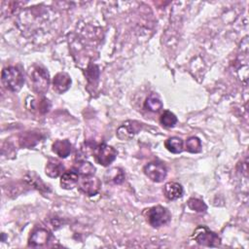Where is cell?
<instances>
[{
    "instance_id": "cell-12",
    "label": "cell",
    "mask_w": 249,
    "mask_h": 249,
    "mask_svg": "<svg viewBox=\"0 0 249 249\" xmlns=\"http://www.w3.org/2000/svg\"><path fill=\"white\" fill-rule=\"evenodd\" d=\"M163 195L169 200H175L183 196V187L176 182H168L163 187Z\"/></svg>"
},
{
    "instance_id": "cell-19",
    "label": "cell",
    "mask_w": 249,
    "mask_h": 249,
    "mask_svg": "<svg viewBox=\"0 0 249 249\" xmlns=\"http://www.w3.org/2000/svg\"><path fill=\"white\" fill-rule=\"evenodd\" d=\"M40 140V135L34 133V132H26L24 134H22L21 138L19 139L20 141V145L23 147H33L34 145H36Z\"/></svg>"
},
{
    "instance_id": "cell-11",
    "label": "cell",
    "mask_w": 249,
    "mask_h": 249,
    "mask_svg": "<svg viewBox=\"0 0 249 249\" xmlns=\"http://www.w3.org/2000/svg\"><path fill=\"white\" fill-rule=\"evenodd\" d=\"M80 175L75 169L64 171L60 175V186L65 190H71L78 185Z\"/></svg>"
},
{
    "instance_id": "cell-23",
    "label": "cell",
    "mask_w": 249,
    "mask_h": 249,
    "mask_svg": "<svg viewBox=\"0 0 249 249\" xmlns=\"http://www.w3.org/2000/svg\"><path fill=\"white\" fill-rule=\"evenodd\" d=\"M187 204H188L190 209H192V210H194L196 212H204L207 209V206L204 203V201L199 199V198L192 197V198H190L188 200Z\"/></svg>"
},
{
    "instance_id": "cell-7",
    "label": "cell",
    "mask_w": 249,
    "mask_h": 249,
    "mask_svg": "<svg viewBox=\"0 0 249 249\" xmlns=\"http://www.w3.org/2000/svg\"><path fill=\"white\" fill-rule=\"evenodd\" d=\"M143 171L150 180L156 183L162 182L167 174L165 166L162 163L157 162V161H152L147 163L144 166Z\"/></svg>"
},
{
    "instance_id": "cell-3",
    "label": "cell",
    "mask_w": 249,
    "mask_h": 249,
    "mask_svg": "<svg viewBox=\"0 0 249 249\" xmlns=\"http://www.w3.org/2000/svg\"><path fill=\"white\" fill-rule=\"evenodd\" d=\"M145 217L147 222L154 228L164 226L171 220L170 212L167 208L161 205H157L146 209Z\"/></svg>"
},
{
    "instance_id": "cell-4",
    "label": "cell",
    "mask_w": 249,
    "mask_h": 249,
    "mask_svg": "<svg viewBox=\"0 0 249 249\" xmlns=\"http://www.w3.org/2000/svg\"><path fill=\"white\" fill-rule=\"evenodd\" d=\"M192 237L196 243L203 246L218 247L221 244L220 236L204 226H198L194 231Z\"/></svg>"
},
{
    "instance_id": "cell-18",
    "label": "cell",
    "mask_w": 249,
    "mask_h": 249,
    "mask_svg": "<svg viewBox=\"0 0 249 249\" xmlns=\"http://www.w3.org/2000/svg\"><path fill=\"white\" fill-rule=\"evenodd\" d=\"M144 106L151 112H159L162 108V103L156 94H151L146 98Z\"/></svg>"
},
{
    "instance_id": "cell-20",
    "label": "cell",
    "mask_w": 249,
    "mask_h": 249,
    "mask_svg": "<svg viewBox=\"0 0 249 249\" xmlns=\"http://www.w3.org/2000/svg\"><path fill=\"white\" fill-rule=\"evenodd\" d=\"M50 107H51V104H50L49 100L46 98H39V99L31 98L30 109H32V110H37L40 113H46L49 111Z\"/></svg>"
},
{
    "instance_id": "cell-13",
    "label": "cell",
    "mask_w": 249,
    "mask_h": 249,
    "mask_svg": "<svg viewBox=\"0 0 249 249\" xmlns=\"http://www.w3.org/2000/svg\"><path fill=\"white\" fill-rule=\"evenodd\" d=\"M45 171L49 177L56 178L64 172V165L60 160L56 159H49L45 167Z\"/></svg>"
},
{
    "instance_id": "cell-9",
    "label": "cell",
    "mask_w": 249,
    "mask_h": 249,
    "mask_svg": "<svg viewBox=\"0 0 249 249\" xmlns=\"http://www.w3.org/2000/svg\"><path fill=\"white\" fill-rule=\"evenodd\" d=\"M51 237L52 234L48 230L38 228L32 231L28 240V245L31 247H43L48 244Z\"/></svg>"
},
{
    "instance_id": "cell-6",
    "label": "cell",
    "mask_w": 249,
    "mask_h": 249,
    "mask_svg": "<svg viewBox=\"0 0 249 249\" xmlns=\"http://www.w3.org/2000/svg\"><path fill=\"white\" fill-rule=\"evenodd\" d=\"M78 188L87 196H92L98 194L101 188L100 180L93 175L80 176L78 181Z\"/></svg>"
},
{
    "instance_id": "cell-21",
    "label": "cell",
    "mask_w": 249,
    "mask_h": 249,
    "mask_svg": "<svg viewBox=\"0 0 249 249\" xmlns=\"http://www.w3.org/2000/svg\"><path fill=\"white\" fill-rule=\"evenodd\" d=\"M160 122L165 127H173L177 123V117L171 111L165 110L160 115Z\"/></svg>"
},
{
    "instance_id": "cell-22",
    "label": "cell",
    "mask_w": 249,
    "mask_h": 249,
    "mask_svg": "<svg viewBox=\"0 0 249 249\" xmlns=\"http://www.w3.org/2000/svg\"><path fill=\"white\" fill-rule=\"evenodd\" d=\"M186 149L190 153H198L201 150V141L196 136H191L186 141Z\"/></svg>"
},
{
    "instance_id": "cell-5",
    "label": "cell",
    "mask_w": 249,
    "mask_h": 249,
    "mask_svg": "<svg viewBox=\"0 0 249 249\" xmlns=\"http://www.w3.org/2000/svg\"><path fill=\"white\" fill-rule=\"evenodd\" d=\"M92 153L96 162L102 166H108L115 160L117 157V151L112 146L105 143L95 145Z\"/></svg>"
},
{
    "instance_id": "cell-17",
    "label": "cell",
    "mask_w": 249,
    "mask_h": 249,
    "mask_svg": "<svg viewBox=\"0 0 249 249\" xmlns=\"http://www.w3.org/2000/svg\"><path fill=\"white\" fill-rule=\"evenodd\" d=\"M105 179L107 182H112L114 184H121L124 180V174L121 168L114 167L105 173Z\"/></svg>"
},
{
    "instance_id": "cell-1",
    "label": "cell",
    "mask_w": 249,
    "mask_h": 249,
    "mask_svg": "<svg viewBox=\"0 0 249 249\" xmlns=\"http://www.w3.org/2000/svg\"><path fill=\"white\" fill-rule=\"evenodd\" d=\"M29 84L33 91L37 94H44L47 92L50 86L49 72L40 65H33L28 70Z\"/></svg>"
},
{
    "instance_id": "cell-15",
    "label": "cell",
    "mask_w": 249,
    "mask_h": 249,
    "mask_svg": "<svg viewBox=\"0 0 249 249\" xmlns=\"http://www.w3.org/2000/svg\"><path fill=\"white\" fill-rule=\"evenodd\" d=\"M164 146L169 152H171L173 154H179L183 151L184 143L181 138L173 136V137H169L168 139L165 140Z\"/></svg>"
},
{
    "instance_id": "cell-16",
    "label": "cell",
    "mask_w": 249,
    "mask_h": 249,
    "mask_svg": "<svg viewBox=\"0 0 249 249\" xmlns=\"http://www.w3.org/2000/svg\"><path fill=\"white\" fill-rule=\"evenodd\" d=\"M80 176H85V175H93L94 171H95V167L87 160H78L75 165L74 168Z\"/></svg>"
},
{
    "instance_id": "cell-14",
    "label": "cell",
    "mask_w": 249,
    "mask_h": 249,
    "mask_svg": "<svg viewBox=\"0 0 249 249\" xmlns=\"http://www.w3.org/2000/svg\"><path fill=\"white\" fill-rule=\"evenodd\" d=\"M71 143L67 140H56L52 145L53 152L57 155L59 158H67L71 152Z\"/></svg>"
},
{
    "instance_id": "cell-8",
    "label": "cell",
    "mask_w": 249,
    "mask_h": 249,
    "mask_svg": "<svg viewBox=\"0 0 249 249\" xmlns=\"http://www.w3.org/2000/svg\"><path fill=\"white\" fill-rule=\"evenodd\" d=\"M142 124L137 121H126L117 129V136L121 140H129L140 131Z\"/></svg>"
},
{
    "instance_id": "cell-2",
    "label": "cell",
    "mask_w": 249,
    "mask_h": 249,
    "mask_svg": "<svg viewBox=\"0 0 249 249\" xmlns=\"http://www.w3.org/2000/svg\"><path fill=\"white\" fill-rule=\"evenodd\" d=\"M1 79L6 89H10L11 91H18L24 84L22 72L15 66L5 67L2 70Z\"/></svg>"
},
{
    "instance_id": "cell-10",
    "label": "cell",
    "mask_w": 249,
    "mask_h": 249,
    "mask_svg": "<svg viewBox=\"0 0 249 249\" xmlns=\"http://www.w3.org/2000/svg\"><path fill=\"white\" fill-rule=\"evenodd\" d=\"M71 83V77L67 73L59 72L53 79V89L57 93H63L69 89Z\"/></svg>"
}]
</instances>
